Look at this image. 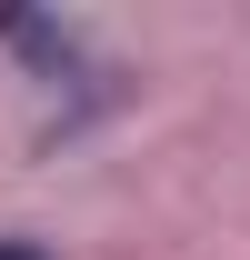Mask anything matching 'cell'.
Instances as JSON below:
<instances>
[{"instance_id":"2","label":"cell","mask_w":250,"mask_h":260,"mask_svg":"<svg viewBox=\"0 0 250 260\" xmlns=\"http://www.w3.org/2000/svg\"><path fill=\"white\" fill-rule=\"evenodd\" d=\"M0 260H50V250H40V240H0Z\"/></svg>"},{"instance_id":"1","label":"cell","mask_w":250,"mask_h":260,"mask_svg":"<svg viewBox=\"0 0 250 260\" xmlns=\"http://www.w3.org/2000/svg\"><path fill=\"white\" fill-rule=\"evenodd\" d=\"M0 40H10V50H20L40 80H70V70H80V30H70V20H40V10H0Z\"/></svg>"}]
</instances>
